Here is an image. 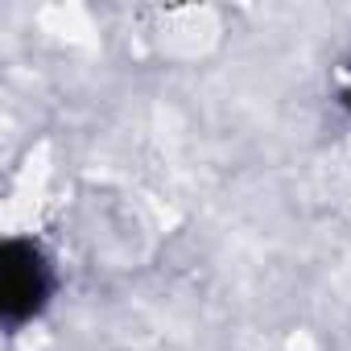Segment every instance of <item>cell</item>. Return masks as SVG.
Masks as SVG:
<instances>
[{
	"label": "cell",
	"instance_id": "obj_1",
	"mask_svg": "<svg viewBox=\"0 0 351 351\" xmlns=\"http://www.w3.org/2000/svg\"><path fill=\"white\" fill-rule=\"evenodd\" d=\"M54 293V269L42 244L34 240H5L0 248V318L5 326H25L46 310Z\"/></svg>",
	"mask_w": 351,
	"mask_h": 351
},
{
	"label": "cell",
	"instance_id": "obj_2",
	"mask_svg": "<svg viewBox=\"0 0 351 351\" xmlns=\"http://www.w3.org/2000/svg\"><path fill=\"white\" fill-rule=\"evenodd\" d=\"M347 104H351V91H347Z\"/></svg>",
	"mask_w": 351,
	"mask_h": 351
}]
</instances>
